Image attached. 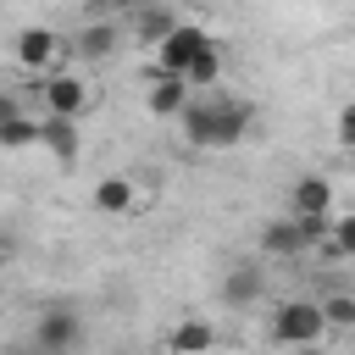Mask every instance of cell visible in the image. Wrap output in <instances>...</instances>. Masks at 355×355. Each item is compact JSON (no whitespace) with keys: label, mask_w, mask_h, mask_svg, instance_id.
Returning <instances> with one entry per match:
<instances>
[{"label":"cell","mask_w":355,"mask_h":355,"mask_svg":"<svg viewBox=\"0 0 355 355\" xmlns=\"http://www.w3.org/2000/svg\"><path fill=\"white\" fill-rule=\"evenodd\" d=\"M250 100H239V94H200L183 116H178V128H183V139L194 144V150H233L244 133H250Z\"/></svg>","instance_id":"6da1fadb"},{"label":"cell","mask_w":355,"mask_h":355,"mask_svg":"<svg viewBox=\"0 0 355 355\" xmlns=\"http://www.w3.org/2000/svg\"><path fill=\"white\" fill-rule=\"evenodd\" d=\"M327 311L322 305H311V300H283L277 311H272V344H300V349H311V344H322L327 338Z\"/></svg>","instance_id":"7a4b0ae2"},{"label":"cell","mask_w":355,"mask_h":355,"mask_svg":"<svg viewBox=\"0 0 355 355\" xmlns=\"http://www.w3.org/2000/svg\"><path fill=\"white\" fill-rule=\"evenodd\" d=\"M211 44H216V39H211L200 22H183V28L155 50V72H161V78H189V67H194Z\"/></svg>","instance_id":"3957f363"},{"label":"cell","mask_w":355,"mask_h":355,"mask_svg":"<svg viewBox=\"0 0 355 355\" xmlns=\"http://www.w3.org/2000/svg\"><path fill=\"white\" fill-rule=\"evenodd\" d=\"M39 94H44V116H72V122L94 105V89L83 78H72V72H44Z\"/></svg>","instance_id":"277c9868"},{"label":"cell","mask_w":355,"mask_h":355,"mask_svg":"<svg viewBox=\"0 0 355 355\" xmlns=\"http://www.w3.org/2000/svg\"><path fill=\"white\" fill-rule=\"evenodd\" d=\"M78 338H83V322L72 316V311H44L39 322H33V344H39V355H72L78 349Z\"/></svg>","instance_id":"5b68a950"},{"label":"cell","mask_w":355,"mask_h":355,"mask_svg":"<svg viewBox=\"0 0 355 355\" xmlns=\"http://www.w3.org/2000/svg\"><path fill=\"white\" fill-rule=\"evenodd\" d=\"M261 294H266V266L233 261V266L222 272V305H227V311H244V305H255Z\"/></svg>","instance_id":"8992f818"},{"label":"cell","mask_w":355,"mask_h":355,"mask_svg":"<svg viewBox=\"0 0 355 355\" xmlns=\"http://www.w3.org/2000/svg\"><path fill=\"white\" fill-rule=\"evenodd\" d=\"M305 250H311V233H305L294 216H283V222H266V227H261V255L288 261V255H305Z\"/></svg>","instance_id":"52a82bcc"},{"label":"cell","mask_w":355,"mask_h":355,"mask_svg":"<svg viewBox=\"0 0 355 355\" xmlns=\"http://www.w3.org/2000/svg\"><path fill=\"white\" fill-rule=\"evenodd\" d=\"M294 216H300V222H327V216H333V183L316 178V172L300 178V183H294Z\"/></svg>","instance_id":"ba28073f"},{"label":"cell","mask_w":355,"mask_h":355,"mask_svg":"<svg viewBox=\"0 0 355 355\" xmlns=\"http://www.w3.org/2000/svg\"><path fill=\"white\" fill-rule=\"evenodd\" d=\"M44 122V133H39V144L61 161V166H72L78 161V150H83V133H78V122L72 116H39Z\"/></svg>","instance_id":"9c48e42d"},{"label":"cell","mask_w":355,"mask_h":355,"mask_svg":"<svg viewBox=\"0 0 355 355\" xmlns=\"http://www.w3.org/2000/svg\"><path fill=\"white\" fill-rule=\"evenodd\" d=\"M89 200H94V211H100V216H128V211L139 205V194H133V178H122V172L100 178Z\"/></svg>","instance_id":"30bf717a"},{"label":"cell","mask_w":355,"mask_h":355,"mask_svg":"<svg viewBox=\"0 0 355 355\" xmlns=\"http://www.w3.org/2000/svg\"><path fill=\"white\" fill-rule=\"evenodd\" d=\"M178 28H183V22H178V11H166V6H144V11H133V39H139V44H155V50H161Z\"/></svg>","instance_id":"8fae6325"},{"label":"cell","mask_w":355,"mask_h":355,"mask_svg":"<svg viewBox=\"0 0 355 355\" xmlns=\"http://www.w3.org/2000/svg\"><path fill=\"white\" fill-rule=\"evenodd\" d=\"M194 105V89L183 83V78H161L155 72V83H150V111L155 116H183Z\"/></svg>","instance_id":"7c38bea8"},{"label":"cell","mask_w":355,"mask_h":355,"mask_svg":"<svg viewBox=\"0 0 355 355\" xmlns=\"http://www.w3.org/2000/svg\"><path fill=\"white\" fill-rule=\"evenodd\" d=\"M39 133H44V122L22 116L11 100L0 105V144H6V150H28V144H39Z\"/></svg>","instance_id":"4fadbf2b"},{"label":"cell","mask_w":355,"mask_h":355,"mask_svg":"<svg viewBox=\"0 0 355 355\" xmlns=\"http://www.w3.org/2000/svg\"><path fill=\"white\" fill-rule=\"evenodd\" d=\"M55 50H61V39L50 28H22V39H17V61L22 67H50Z\"/></svg>","instance_id":"5bb4252c"},{"label":"cell","mask_w":355,"mask_h":355,"mask_svg":"<svg viewBox=\"0 0 355 355\" xmlns=\"http://www.w3.org/2000/svg\"><path fill=\"white\" fill-rule=\"evenodd\" d=\"M216 344V327L211 322H178L172 333H166V349L172 355H205Z\"/></svg>","instance_id":"9a60e30c"},{"label":"cell","mask_w":355,"mask_h":355,"mask_svg":"<svg viewBox=\"0 0 355 355\" xmlns=\"http://www.w3.org/2000/svg\"><path fill=\"white\" fill-rule=\"evenodd\" d=\"M116 22H83V33H78V50L89 55V61H105L111 50H116Z\"/></svg>","instance_id":"2e32d148"},{"label":"cell","mask_w":355,"mask_h":355,"mask_svg":"<svg viewBox=\"0 0 355 355\" xmlns=\"http://www.w3.org/2000/svg\"><path fill=\"white\" fill-rule=\"evenodd\" d=\"M189 89H205V94H216V83H222V44H211L194 67H189V78H183Z\"/></svg>","instance_id":"e0dca14e"},{"label":"cell","mask_w":355,"mask_h":355,"mask_svg":"<svg viewBox=\"0 0 355 355\" xmlns=\"http://www.w3.org/2000/svg\"><path fill=\"white\" fill-rule=\"evenodd\" d=\"M322 255H355V216H338L333 222V239L322 244Z\"/></svg>","instance_id":"ac0fdd59"},{"label":"cell","mask_w":355,"mask_h":355,"mask_svg":"<svg viewBox=\"0 0 355 355\" xmlns=\"http://www.w3.org/2000/svg\"><path fill=\"white\" fill-rule=\"evenodd\" d=\"M322 311L333 327H355V294H333V300H322Z\"/></svg>","instance_id":"d6986e66"},{"label":"cell","mask_w":355,"mask_h":355,"mask_svg":"<svg viewBox=\"0 0 355 355\" xmlns=\"http://www.w3.org/2000/svg\"><path fill=\"white\" fill-rule=\"evenodd\" d=\"M338 144H344V150H355V100L338 111Z\"/></svg>","instance_id":"ffe728a7"}]
</instances>
